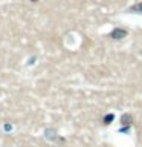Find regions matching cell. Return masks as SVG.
Listing matches in <instances>:
<instances>
[{
	"label": "cell",
	"instance_id": "7a4b0ae2",
	"mask_svg": "<svg viewBox=\"0 0 142 147\" xmlns=\"http://www.w3.org/2000/svg\"><path fill=\"white\" fill-rule=\"evenodd\" d=\"M130 11H137V12H141V14H142V3H139V5H135V6H131Z\"/></svg>",
	"mask_w": 142,
	"mask_h": 147
},
{
	"label": "cell",
	"instance_id": "6da1fadb",
	"mask_svg": "<svg viewBox=\"0 0 142 147\" xmlns=\"http://www.w3.org/2000/svg\"><path fill=\"white\" fill-rule=\"evenodd\" d=\"M125 35H127V31H124V29H115L112 32L113 38H122V37H125Z\"/></svg>",
	"mask_w": 142,
	"mask_h": 147
}]
</instances>
